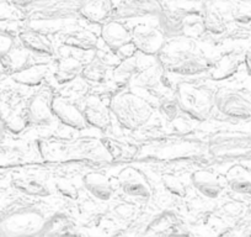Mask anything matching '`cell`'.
<instances>
[{
	"label": "cell",
	"mask_w": 251,
	"mask_h": 237,
	"mask_svg": "<svg viewBox=\"0 0 251 237\" xmlns=\"http://www.w3.org/2000/svg\"><path fill=\"white\" fill-rule=\"evenodd\" d=\"M110 68L107 64L103 63L100 58L95 57L84 64V68L81 71L80 76L83 77L85 81L93 82L96 84H103L107 82L108 73H110Z\"/></svg>",
	"instance_id": "20"
},
{
	"label": "cell",
	"mask_w": 251,
	"mask_h": 237,
	"mask_svg": "<svg viewBox=\"0 0 251 237\" xmlns=\"http://www.w3.org/2000/svg\"><path fill=\"white\" fill-rule=\"evenodd\" d=\"M159 63L165 71L181 76H194L211 69L208 59L194 48H161Z\"/></svg>",
	"instance_id": "3"
},
{
	"label": "cell",
	"mask_w": 251,
	"mask_h": 237,
	"mask_svg": "<svg viewBox=\"0 0 251 237\" xmlns=\"http://www.w3.org/2000/svg\"><path fill=\"white\" fill-rule=\"evenodd\" d=\"M63 45L72 51L89 52L96 51L98 47V37L93 32L86 30H73L67 32L62 37Z\"/></svg>",
	"instance_id": "12"
},
{
	"label": "cell",
	"mask_w": 251,
	"mask_h": 237,
	"mask_svg": "<svg viewBox=\"0 0 251 237\" xmlns=\"http://www.w3.org/2000/svg\"><path fill=\"white\" fill-rule=\"evenodd\" d=\"M214 106L229 118H251V96L235 89H219L214 94Z\"/></svg>",
	"instance_id": "5"
},
{
	"label": "cell",
	"mask_w": 251,
	"mask_h": 237,
	"mask_svg": "<svg viewBox=\"0 0 251 237\" xmlns=\"http://www.w3.org/2000/svg\"><path fill=\"white\" fill-rule=\"evenodd\" d=\"M52 111L54 118L63 125L74 130H85L88 126L81 109L75 103L67 98H52Z\"/></svg>",
	"instance_id": "6"
},
{
	"label": "cell",
	"mask_w": 251,
	"mask_h": 237,
	"mask_svg": "<svg viewBox=\"0 0 251 237\" xmlns=\"http://www.w3.org/2000/svg\"><path fill=\"white\" fill-rule=\"evenodd\" d=\"M136 86L149 91H160L161 88H168L165 84V69L160 66L149 67L136 74Z\"/></svg>",
	"instance_id": "13"
},
{
	"label": "cell",
	"mask_w": 251,
	"mask_h": 237,
	"mask_svg": "<svg viewBox=\"0 0 251 237\" xmlns=\"http://www.w3.org/2000/svg\"><path fill=\"white\" fill-rule=\"evenodd\" d=\"M50 73V67L45 63L33 64V66H26L23 69L13 72V79L18 83L28 87H37L46 79Z\"/></svg>",
	"instance_id": "16"
},
{
	"label": "cell",
	"mask_w": 251,
	"mask_h": 237,
	"mask_svg": "<svg viewBox=\"0 0 251 237\" xmlns=\"http://www.w3.org/2000/svg\"><path fill=\"white\" fill-rule=\"evenodd\" d=\"M101 38L108 50L116 52L122 46L132 42V32L117 20H111L103 24L101 29Z\"/></svg>",
	"instance_id": "10"
},
{
	"label": "cell",
	"mask_w": 251,
	"mask_h": 237,
	"mask_svg": "<svg viewBox=\"0 0 251 237\" xmlns=\"http://www.w3.org/2000/svg\"><path fill=\"white\" fill-rule=\"evenodd\" d=\"M194 187L207 198H217L223 190L221 180L208 171H197L191 176Z\"/></svg>",
	"instance_id": "14"
},
{
	"label": "cell",
	"mask_w": 251,
	"mask_h": 237,
	"mask_svg": "<svg viewBox=\"0 0 251 237\" xmlns=\"http://www.w3.org/2000/svg\"><path fill=\"white\" fill-rule=\"evenodd\" d=\"M231 189L241 194H251V183L244 178H235L230 180Z\"/></svg>",
	"instance_id": "26"
},
{
	"label": "cell",
	"mask_w": 251,
	"mask_h": 237,
	"mask_svg": "<svg viewBox=\"0 0 251 237\" xmlns=\"http://www.w3.org/2000/svg\"><path fill=\"white\" fill-rule=\"evenodd\" d=\"M3 137H4V124H3V120L0 118V142L3 141Z\"/></svg>",
	"instance_id": "28"
},
{
	"label": "cell",
	"mask_w": 251,
	"mask_h": 237,
	"mask_svg": "<svg viewBox=\"0 0 251 237\" xmlns=\"http://www.w3.org/2000/svg\"><path fill=\"white\" fill-rule=\"evenodd\" d=\"M164 185H165L166 189H168L169 192L177 195V197H182V195L185 194V187H183L182 183H181L180 179L176 178V177H164Z\"/></svg>",
	"instance_id": "25"
},
{
	"label": "cell",
	"mask_w": 251,
	"mask_h": 237,
	"mask_svg": "<svg viewBox=\"0 0 251 237\" xmlns=\"http://www.w3.org/2000/svg\"><path fill=\"white\" fill-rule=\"evenodd\" d=\"M132 32V42L137 51L147 56L158 55L165 46V38L161 31L149 26H137Z\"/></svg>",
	"instance_id": "8"
},
{
	"label": "cell",
	"mask_w": 251,
	"mask_h": 237,
	"mask_svg": "<svg viewBox=\"0 0 251 237\" xmlns=\"http://www.w3.org/2000/svg\"><path fill=\"white\" fill-rule=\"evenodd\" d=\"M235 59H233L231 57H222L219 61H217L213 66H211V73L212 77L217 81H221V79L226 78V76L231 73L233 71H235Z\"/></svg>",
	"instance_id": "22"
},
{
	"label": "cell",
	"mask_w": 251,
	"mask_h": 237,
	"mask_svg": "<svg viewBox=\"0 0 251 237\" xmlns=\"http://www.w3.org/2000/svg\"><path fill=\"white\" fill-rule=\"evenodd\" d=\"M14 45L15 42H14L13 36L9 35L5 31L0 30V61L4 59L13 51Z\"/></svg>",
	"instance_id": "24"
},
{
	"label": "cell",
	"mask_w": 251,
	"mask_h": 237,
	"mask_svg": "<svg viewBox=\"0 0 251 237\" xmlns=\"http://www.w3.org/2000/svg\"><path fill=\"white\" fill-rule=\"evenodd\" d=\"M160 9L159 4L153 0H133L131 4L120 9L121 16H141L148 14H156Z\"/></svg>",
	"instance_id": "21"
},
{
	"label": "cell",
	"mask_w": 251,
	"mask_h": 237,
	"mask_svg": "<svg viewBox=\"0 0 251 237\" xmlns=\"http://www.w3.org/2000/svg\"><path fill=\"white\" fill-rule=\"evenodd\" d=\"M18 188L19 189L24 190L27 194H32V195H46L47 194V189L43 184H41L38 180H20L18 183Z\"/></svg>",
	"instance_id": "23"
},
{
	"label": "cell",
	"mask_w": 251,
	"mask_h": 237,
	"mask_svg": "<svg viewBox=\"0 0 251 237\" xmlns=\"http://www.w3.org/2000/svg\"><path fill=\"white\" fill-rule=\"evenodd\" d=\"M175 101L178 109L188 118L206 120L212 109H214V93L204 87L181 82L176 86Z\"/></svg>",
	"instance_id": "2"
},
{
	"label": "cell",
	"mask_w": 251,
	"mask_h": 237,
	"mask_svg": "<svg viewBox=\"0 0 251 237\" xmlns=\"http://www.w3.org/2000/svg\"><path fill=\"white\" fill-rule=\"evenodd\" d=\"M78 11L90 23L100 24L110 18L113 5L111 0H80Z\"/></svg>",
	"instance_id": "11"
},
{
	"label": "cell",
	"mask_w": 251,
	"mask_h": 237,
	"mask_svg": "<svg viewBox=\"0 0 251 237\" xmlns=\"http://www.w3.org/2000/svg\"><path fill=\"white\" fill-rule=\"evenodd\" d=\"M26 118L30 124L36 126L50 125L53 118H55L52 111V98L45 91L31 96L26 105Z\"/></svg>",
	"instance_id": "7"
},
{
	"label": "cell",
	"mask_w": 251,
	"mask_h": 237,
	"mask_svg": "<svg viewBox=\"0 0 251 237\" xmlns=\"http://www.w3.org/2000/svg\"><path fill=\"white\" fill-rule=\"evenodd\" d=\"M84 118L88 126L106 131L111 125V111L100 99L91 96L84 104Z\"/></svg>",
	"instance_id": "9"
},
{
	"label": "cell",
	"mask_w": 251,
	"mask_h": 237,
	"mask_svg": "<svg viewBox=\"0 0 251 237\" xmlns=\"http://www.w3.org/2000/svg\"><path fill=\"white\" fill-rule=\"evenodd\" d=\"M84 68L81 59L75 57H64L58 59L54 71V78L59 84H67L73 82L80 76Z\"/></svg>",
	"instance_id": "15"
},
{
	"label": "cell",
	"mask_w": 251,
	"mask_h": 237,
	"mask_svg": "<svg viewBox=\"0 0 251 237\" xmlns=\"http://www.w3.org/2000/svg\"><path fill=\"white\" fill-rule=\"evenodd\" d=\"M47 220L38 209L23 207L0 219V236L20 237L43 234Z\"/></svg>",
	"instance_id": "4"
},
{
	"label": "cell",
	"mask_w": 251,
	"mask_h": 237,
	"mask_svg": "<svg viewBox=\"0 0 251 237\" xmlns=\"http://www.w3.org/2000/svg\"><path fill=\"white\" fill-rule=\"evenodd\" d=\"M121 189L126 195L139 200H148L151 198V190L146 179L134 172L121 178Z\"/></svg>",
	"instance_id": "18"
},
{
	"label": "cell",
	"mask_w": 251,
	"mask_h": 237,
	"mask_svg": "<svg viewBox=\"0 0 251 237\" xmlns=\"http://www.w3.org/2000/svg\"><path fill=\"white\" fill-rule=\"evenodd\" d=\"M20 41L24 48L38 55L50 56L54 53L53 45L48 37L35 30H25L20 33Z\"/></svg>",
	"instance_id": "17"
},
{
	"label": "cell",
	"mask_w": 251,
	"mask_h": 237,
	"mask_svg": "<svg viewBox=\"0 0 251 237\" xmlns=\"http://www.w3.org/2000/svg\"><path fill=\"white\" fill-rule=\"evenodd\" d=\"M111 114L127 130L144 126L153 116V109L141 96L132 91H120L110 101Z\"/></svg>",
	"instance_id": "1"
},
{
	"label": "cell",
	"mask_w": 251,
	"mask_h": 237,
	"mask_svg": "<svg viewBox=\"0 0 251 237\" xmlns=\"http://www.w3.org/2000/svg\"><path fill=\"white\" fill-rule=\"evenodd\" d=\"M84 187L93 197L100 200H110L113 189L107 177L100 173H89L84 177Z\"/></svg>",
	"instance_id": "19"
},
{
	"label": "cell",
	"mask_w": 251,
	"mask_h": 237,
	"mask_svg": "<svg viewBox=\"0 0 251 237\" xmlns=\"http://www.w3.org/2000/svg\"><path fill=\"white\" fill-rule=\"evenodd\" d=\"M245 64L246 68H248V72L251 74V51H249L245 55Z\"/></svg>",
	"instance_id": "27"
}]
</instances>
